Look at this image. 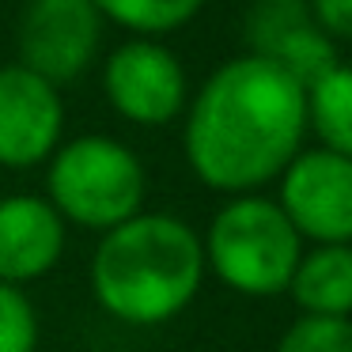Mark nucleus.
Listing matches in <instances>:
<instances>
[{"instance_id": "1", "label": "nucleus", "mask_w": 352, "mask_h": 352, "mask_svg": "<svg viewBox=\"0 0 352 352\" xmlns=\"http://www.w3.org/2000/svg\"><path fill=\"white\" fill-rule=\"evenodd\" d=\"M307 91L265 57L220 65L186 114V160L220 193H243L280 178L303 152Z\"/></svg>"}, {"instance_id": "2", "label": "nucleus", "mask_w": 352, "mask_h": 352, "mask_svg": "<svg viewBox=\"0 0 352 352\" xmlns=\"http://www.w3.org/2000/svg\"><path fill=\"white\" fill-rule=\"evenodd\" d=\"M205 276L197 231L170 212H137L107 231L91 258V292L129 326H160L190 307Z\"/></svg>"}, {"instance_id": "3", "label": "nucleus", "mask_w": 352, "mask_h": 352, "mask_svg": "<svg viewBox=\"0 0 352 352\" xmlns=\"http://www.w3.org/2000/svg\"><path fill=\"white\" fill-rule=\"evenodd\" d=\"M201 250L205 269H212L220 284L239 296L265 299L288 292L292 273L303 258V239L273 197L243 193L212 216Z\"/></svg>"}, {"instance_id": "4", "label": "nucleus", "mask_w": 352, "mask_h": 352, "mask_svg": "<svg viewBox=\"0 0 352 352\" xmlns=\"http://www.w3.org/2000/svg\"><path fill=\"white\" fill-rule=\"evenodd\" d=\"M50 205L87 231H114L133 220L144 201V167L137 152L110 137H72L50 160Z\"/></svg>"}, {"instance_id": "5", "label": "nucleus", "mask_w": 352, "mask_h": 352, "mask_svg": "<svg viewBox=\"0 0 352 352\" xmlns=\"http://www.w3.org/2000/svg\"><path fill=\"white\" fill-rule=\"evenodd\" d=\"M280 212L299 239L352 246V160L326 148L299 152L280 170Z\"/></svg>"}, {"instance_id": "6", "label": "nucleus", "mask_w": 352, "mask_h": 352, "mask_svg": "<svg viewBox=\"0 0 352 352\" xmlns=\"http://www.w3.org/2000/svg\"><path fill=\"white\" fill-rule=\"evenodd\" d=\"M102 16L91 0H31L19 23L23 69L61 87L95 61Z\"/></svg>"}, {"instance_id": "7", "label": "nucleus", "mask_w": 352, "mask_h": 352, "mask_svg": "<svg viewBox=\"0 0 352 352\" xmlns=\"http://www.w3.org/2000/svg\"><path fill=\"white\" fill-rule=\"evenodd\" d=\"M102 91L125 122L167 125L186 110V69L167 46L133 38L107 57Z\"/></svg>"}, {"instance_id": "8", "label": "nucleus", "mask_w": 352, "mask_h": 352, "mask_svg": "<svg viewBox=\"0 0 352 352\" xmlns=\"http://www.w3.org/2000/svg\"><path fill=\"white\" fill-rule=\"evenodd\" d=\"M65 107L54 84L23 65H0V167H34L57 152Z\"/></svg>"}, {"instance_id": "9", "label": "nucleus", "mask_w": 352, "mask_h": 352, "mask_svg": "<svg viewBox=\"0 0 352 352\" xmlns=\"http://www.w3.org/2000/svg\"><path fill=\"white\" fill-rule=\"evenodd\" d=\"M65 254V220L31 193L0 197V284L38 280Z\"/></svg>"}, {"instance_id": "10", "label": "nucleus", "mask_w": 352, "mask_h": 352, "mask_svg": "<svg viewBox=\"0 0 352 352\" xmlns=\"http://www.w3.org/2000/svg\"><path fill=\"white\" fill-rule=\"evenodd\" d=\"M307 318H349L352 314V246H314L299 258L288 284Z\"/></svg>"}, {"instance_id": "11", "label": "nucleus", "mask_w": 352, "mask_h": 352, "mask_svg": "<svg viewBox=\"0 0 352 352\" xmlns=\"http://www.w3.org/2000/svg\"><path fill=\"white\" fill-rule=\"evenodd\" d=\"M307 125L326 152L352 160V65L329 69L307 91Z\"/></svg>"}, {"instance_id": "12", "label": "nucleus", "mask_w": 352, "mask_h": 352, "mask_svg": "<svg viewBox=\"0 0 352 352\" xmlns=\"http://www.w3.org/2000/svg\"><path fill=\"white\" fill-rule=\"evenodd\" d=\"M91 4L102 19L133 31L137 38L178 31L205 8V0H91Z\"/></svg>"}, {"instance_id": "13", "label": "nucleus", "mask_w": 352, "mask_h": 352, "mask_svg": "<svg viewBox=\"0 0 352 352\" xmlns=\"http://www.w3.org/2000/svg\"><path fill=\"white\" fill-rule=\"evenodd\" d=\"M311 23L307 0H254L246 12V38H250L254 57H269L292 31Z\"/></svg>"}, {"instance_id": "14", "label": "nucleus", "mask_w": 352, "mask_h": 352, "mask_svg": "<svg viewBox=\"0 0 352 352\" xmlns=\"http://www.w3.org/2000/svg\"><path fill=\"white\" fill-rule=\"evenodd\" d=\"M276 352H352V318H299Z\"/></svg>"}, {"instance_id": "15", "label": "nucleus", "mask_w": 352, "mask_h": 352, "mask_svg": "<svg viewBox=\"0 0 352 352\" xmlns=\"http://www.w3.org/2000/svg\"><path fill=\"white\" fill-rule=\"evenodd\" d=\"M38 349V314L16 284H0V352Z\"/></svg>"}, {"instance_id": "16", "label": "nucleus", "mask_w": 352, "mask_h": 352, "mask_svg": "<svg viewBox=\"0 0 352 352\" xmlns=\"http://www.w3.org/2000/svg\"><path fill=\"white\" fill-rule=\"evenodd\" d=\"M311 19L333 42H352V0H311Z\"/></svg>"}]
</instances>
